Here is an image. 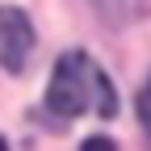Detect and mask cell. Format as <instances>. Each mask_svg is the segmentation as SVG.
<instances>
[{"label": "cell", "instance_id": "obj_1", "mask_svg": "<svg viewBox=\"0 0 151 151\" xmlns=\"http://www.w3.org/2000/svg\"><path fill=\"white\" fill-rule=\"evenodd\" d=\"M46 105L55 113H63V118H80V113L113 118L118 113V101H113V88L105 80V71L80 50H71L55 63V76L46 84Z\"/></svg>", "mask_w": 151, "mask_h": 151}, {"label": "cell", "instance_id": "obj_2", "mask_svg": "<svg viewBox=\"0 0 151 151\" xmlns=\"http://www.w3.org/2000/svg\"><path fill=\"white\" fill-rule=\"evenodd\" d=\"M34 55V25L25 13L0 9V67L4 71H25Z\"/></svg>", "mask_w": 151, "mask_h": 151}, {"label": "cell", "instance_id": "obj_3", "mask_svg": "<svg viewBox=\"0 0 151 151\" xmlns=\"http://www.w3.org/2000/svg\"><path fill=\"white\" fill-rule=\"evenodd\" d=\"M139 122L151 130V80L143 84V92H139Z\"/></svg>", "mask_w": 151, "mask_h": 151}, {"label": "cell", "instance_id": "obj_4", "mask_svg": "<svg viewBox=\"0 0 151 151\" xmlns=\"http://www.w3.org/2000/svg\"><path fill=\"white\" fill-rule=\"evenodd\" d=\"M80 151H113V143H109V139H101V134H92V139H88Z\"/></svg>", "mask_w": 151, "mask_h": 151}, {"label": "cell", "instance_id": "obj_5", "mask_svg": "<svg viewBox=\"0 0 151 151\" xmlns=\"http://www.w3.org/2000/svg\"><path fill=\"white\" fill-rule=\"evenodd\" d=\"M0 151H9V147H4V139H0Z\"/></svg>", "mask_w": 151, "mask_h": 151}]
</instances>
